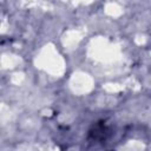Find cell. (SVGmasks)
<instances>
[{
    "instance_id": "cell-1",
    "label": "cell",
    "mask_w": 151,
    "mask_h": 151,
    "mask_svg": "<svg viewBox=\"0 0 151 151\" xmlns=\"http://www.w3.org/2000/svg\"><path fill=\"white\" fill-rule=\"evenodd\" d=\"M110 127L105 124V122H99L88 131V139L93 142H104L110 137Z\"/></svg>"
}]
</instances>
